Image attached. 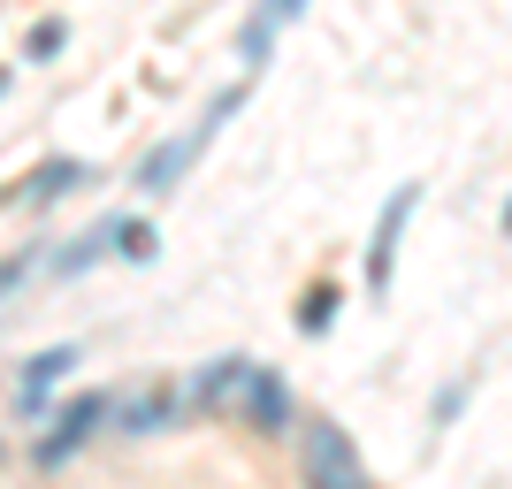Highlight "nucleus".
<instances>
[{"mask_svg":"<svg viewBox=\"0 0 512 489\" xmlns=\"http://www.w3.org/2000/svg\"><path fill=\"white\" fill-rule=\"evenodd\" d=\"M69 367H77V344H54V352H39V360L23 367V390H16V398H23V413H39V398H46L54 383H62Z\"/></svg>","mask_w":512,"mask_h":489,"instance_id":"obj_6","label":"nucleus"},{"mask_svg":"<svg viewBox=\"0 0 512 489\" xmlns=\"http://www.w3.org/2000/svg\"><path fill=\"white\" fill-rule=\"evenodd\" d=\"M329 321H337V283H314V291H306V314H299V329H306V337H321Z\"/></svg>","mask_w":512,"mask_h":489,"instance_id":"obj_12","label":"nucleus"},{"mask_svg":"<svg viewBox=\"0 0 512 489\" xmlns=\"http://www.w3.org/2000/svg\"><path fill=\"white\" fill-rule=\"evenodd\" d=\"M0 459H8V451H0Z\"/></svg>","mask_w":512,"mask_h":489,"instance_id":"obj_19","label":"nucleus"},{"mask_svg":"<svg viewBox=\"0 0 512 489\" xmlns=\"http://www.w3.org/2000/svg\"><path fill=\"white\" fill-rule=\"evenodd\" d=\"M62 46H69V23L62 16H39V23H31V39H23V54H31V62H54Z\"/></svg>","mask_w":512,"mask_h":489,"instance_id":"obj_10","label":"nucleus"},{"mask_svg":"<svg viewBox=\"0 0 512 489\" xmlns=\"http://www.w3.org/2000/svg\"><path fill=\"white\" fill-rule=\"evenodd\" d=\"M230 413H237L245 428H253V436H283V428L299 421V413H291V390H283V375H276V367H253Z\"/></svg>","mask_w":512,"mask_h":489,"instance_id":"obj_5","label":"nucleus"},{"mask_svg":"<svg viewBox=\"0 0 512 489\" xmlns=\"http://www.w3.org/2000/svg\"><path fill=\"white\" fill-rule=\"evenodd\" d=\"M100 413H107V398H100V390H85V398H69L62 413H54V428H46L39 444H31V467H39V474L69 467V459L85 451V436L100 428Z\"/></svg>","mask_w":512,"mask_h":489,"instance_id":"obj_3","label":"nucleus"},{"mask_svg":"<svg viewBox=\"0 0 512 489\" xmlns=\"http://www.w3.org/2000/svg\"><path fill=\"white\" fill-rule=\"evenodd\" d=\"M23 268H31V253H16V260H0V298H8V291H16V283H23Z\"/></svg>","mask_w":512,"mask_h":489,"instance_id":"obj_14","label":"nucleus"},{"mask_svg":"<svg viewBox=\"0 0 512 489\" xmlns=\"http://www.w3.org/2000/svg\"><path fill=\"white\" fill-rule=\"evenodd\" d=\"M497 230H505V237H512V199H505V214H497Z\"/></svg>","mask_w":512,"mask_h":489,"instance_id":"obj_17","label":"nucleus"},{"mask_svg":"<svg viewBox=\"0 0 512 489\" xmlns=\"http://www.w3.org/2000/svg\"><path fill=\"white\" fill-rule=\"evenodd\" d=\"M245 375H253V360L237 352V360H214L207 375L192 383V405H237V390H245Z\"/></svg>","mask_w":512,"mask_h":489,"instance_id":"obj_8","label":"nucleus"},{"mask_svg":"<svg viewBox=\"0 0 512 489\" xmlns=\"http://www.w3.org/2000/svg\"><path fill=\"white\" fill-rule=\"evenodd\" d=\"M268 16H276V23H299V16H306V0H268Z\"/></svg>","mask_w":512,"mask_h":489,"instance_id":"obj_16","label":"nucleus"},{"mask_svg":"<svg viewBox=\"0 0 512 489\" xmlns=\"http://www.w3.org/2000/svg\"><path fill=\"white\" fill-rule=\"evenodd\" d=\"M107 253H123V222H100V230H85L69 253H54V276H85L92 260H107Z\"/></svg>","mask_w":512,"mask_h":489,"instance_id":"obj_7","label":"nucleus"},{"mask_svg":"<svg viewBox=\"0 0 512 489\" xmlns=\"http://www.w3.org/2000/svg\"><path fill=\"white\" fill-rule=\"evenodd\" d=\"M123 260H153V230L146 222H123Z\"/></svg>","mask_w":512,"mask_h":489,"instance_id":"obj_13","label":"nucleus"},{"mask_svg":"<svg viewBox=\"0 0 512 489\" xmlns=\"http://www.w3.org/2000/svg\"><path fill=\"white\" fill-rule=\"evenodd\" d=\"M459 405H467V383H451L444 398H436V421H459Z\"/></svg>","mask_w":512,"mask_h":489,"instance_id":"obj_15","label":"nucleus"},{"mask_svg":"<svg viewBox=\"0 0 512 489\" xmlns=\"http://www.w3.org/2000/svg\"><path fill=\"white\" fill-rule=\"evenodd\" d=\"M299 482H314V489H360L367 482L360 444L337 421H321V413H306V428H299Z\"/></svg>","mask_w":512,"mask_h":489,"instance_id":"obj_1","label":"nucleus"},{"mask_svg":"<svg viewBox=\"0 0 512 489\" xmlns=\"http://www.w3.org/2000/svg\"><path fill=\"white\" fill-rule=\"evenodd\" d=\"M237 107H245V85H237V92H222V100H214L207 115L192 123V138H169V146H153L146 161H138V192H169V184H184V169H192L199 153L214 146V130H222V115H237Z\"/></svg>","mask_w":512,"mask_h":489,"instance_id":"obj_2","label":"nucleus"},{"mask_svg":"<svg viewBox=\"0 0 512 489\" xmlns=\"http://www.w3.org/2000/svg\"><path fill=\"white\" fill-rule=\"evenodd\" d=\"M0 100H8V69H0Z\"/></svg>","mask_w":512,"mask_h":489,"instance_id":"obj_18","label":"nucleus"},{"mask_svg":"<svg viewBox=\"0 0 512 489\" xmlns=\"http://www.w3.org/2000/svg\"><path fill=\"white\" fill-rule=\"evenodd\" d=\"M268 39H276V16L260 8V16L245 23V31H237V54H245V69H260V62H268Z\"/></svg>","mask_w":512,"mask_h":489,"instance_id":"obj_11","label":"nucleus"},{"mask_svg":"<svg viewBox=\"0 0 512 489\" xmlns=\"http://www.w3.org/2000/svg\"><path fill=\"white\" fill-rule=\"evenodd\" d=\"M77 184H85V161H46V169L31 176V184H23L16 199H31V207H46V199H62V192H77Z\"/></svg>","mask_w":512,"mask_h":489,"instance_id":"obj_9","label":"nucleus"},{"mask_svg":"<svg viewBox=\"0 0 512 489\" xmlns=\"http://www.w3.org/2000/svg\"><path fill=\"white\" fill-rule=\"evenodd\" d=\"M413 207H421V184L390 192L383 214H375V237H367V291H390V268H398V237H406Z\"/></svg>","mask_w":512,"mask_h":489,"instance_id":"obj_4","label":"nucleus"}]
</instances>
